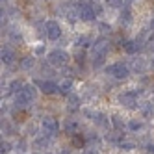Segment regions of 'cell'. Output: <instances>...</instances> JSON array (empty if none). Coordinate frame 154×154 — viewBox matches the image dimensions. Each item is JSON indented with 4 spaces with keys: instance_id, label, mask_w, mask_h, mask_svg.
<instances>
[{
    "instance_id": "cell-1",
    "label": "cell",
    "mask_w": 154,
    "mask_h": 154,
    "mask_svg": "<svg viewBox=\"0 0 154 154\" xmlns=\"http://www.w3.org/2000/svg\"><path fill=\"white\" fill-rule=\"evenodd\" d=\"M106 72L108 74H112L113 78L117 80H125L128 78V74H130V69H128V65L126 63H113V65H109V67H106Z\"/></svg>"
},
{
    "instance_id": "cell-2",
    "label": "cell",
    "mask_w": 154,
    "mask_h": 154,
    "mask_svg": "<svg viewBox=\"0 0 154 154\" xmlns=\"http://www.w3.org/2000/svg\"><path fill=\"white\" fill-rule=\"evenodd\" d=\"M41 128H43L47 137H54V136H58V132H60V123L54 117H45L43 123H41Z\"/></svg>"
},
{
    "instance_id": "cell-3",
    "label": "cell",
    "mask_w": 154,
    "mask_h": 154,
    "mask_svg": "<svg viewBox=\"0 0 154 154\" xmlns=\"http://www.w3.org/2000/svg\"><path fill=\"white\" fill-rule=\"evenodd\" d=\"M47 60H48L50 65L63 67V65H67V61H69V54L65 52V50H52V52H48Z\"/></svg>"
},
{
    "instance_id": "cell-4",
    "label": "cell",
    "mask_w": 154,
    "mask_h": 154,
    "mask_svg": "<svg viewBox=\"0 0 154 154\" xmlns=\"http://www.w3.org/2000/svg\"><path fill=\"white\" fill-rule=\"evenodd\" d=\"M76 8H78V11H80V19L84 20H95L97 13H95V9L91 6V2H76Z\"/></svg>"
},
{
    "instance_id": "cell-5",
    "label": "cell",
    "mask_w": 154,
    "mask_h": 154,
    "mask_svg": "<svg viewBox=\"0 0 154 154\" xmlns=\"http://www.w3.org/2000/svg\"><path fill=\"white\" fill-rule=\"evenodd\" d=\"M45 35H47L50 41L60 39V35H61V28H60V24L56 23V20H47V23H45Z\"/></svg>"
},
{
    "instance_id": "cell-6",
    "label": "cell",
    "mask_w": 154,
    "mask_h": 154,
    "mask_svg": "<svg viewBox=\"0 0 154 154\" xmlns=\"http://www.w3.org/2000/svg\"><path fill=\"white\" fill-rule=\"evenodd\" d=\"M119 102L125 108H136L137 106V93L136 91H125L119 95Z\"/></svg>"
},
{
    "instance_id": "cell-7",
    "label": "cell",
    "mask_w": 154,
    "mask_h": 154,
    "mask_svg": "<svg viewBox=\"0 0 154 154\" xmlns=\"http://www.w3.org/2000/svg\"><path fill=\"white\" fill-rule=\"evenodd\" d=\"M39 89L45 93V95H54V93H58L60 91V85H56L54 82H47V80H35L34 82Z\"/></svg>"
},
{
    "instance_id": "cell-8",
    "label": "cell",
    "mask_w": 154,
    "mask_h": 154,
    "mask_svg": "<svg viewBox=\"0 0 154 154\" xmlns=\"http://www.w3.org/2000/svg\"><path fill=\"white\" fill-rule=\"evenodd\" d=\"M91 54H93V56H98V54L106 56V54H108V41L106 39H97L93 48H91Z\"/></svg>"
},
{
    "instance_id": "cell-9",
    "label": "cell",
    "mask_w": 154,
    "mask_h": 154,
    "mask_svg": "<svg viewBox=\"0 0 154 154\" xmlns=\"http://www.w3.org/2000/svg\"><path fill=\"white\" fill-rule=\"evenodd\" d=\"M123 48H125L126 54H136V52H139V48H141V43H139L137 39H134V41H125V43H123Z\"/></svg>"
},
{
    "instance_id": "cell-10",
    "label": "cell",
    "mask_w": 154,
    "mask_h": 154,
    "mask_svg": "<svg viewBox=\"0 0 154 154\" xmlns=\"http://www.w3.org/2000/svg\"><path fill=\"white\" fill-rule=\"evenodd\" d=\"M0 58H2V63L9 65V63H13V60H15V52L9 47H2V54H0Z\"/></svg>"
},
{
    "instance_id": "cell-11",
    "label": "cell",
    "mask_w": 154,
    "mask_h": 154,
    "mask_svg": "<svg viewBox=\"0 0 154 154\" xmlns=\"http://www.w3.org/2000/svg\"><path fill=\"white\" fill-rule=\"evenodd\" d=\"M63 132H65V134L74 136L76 132H78V123H76V121H72V119L65 121V123H63Z\"/></svg>"
},
{
    "instance_id": "cell-12",
    "label": "cell",
    "mask_w": 154,
    "mask_h": 154,
    "mask_svg": "<svg viewBox=\"0 0 154 154\" xmlns=\"http://www.w3.org/2000/svg\"><path fill=\"white\" fill-rule=\"evenodd\" d=\"M20 93H23V95L28 98L30 102H34V100H35V97H37V89L34 87V84H32V85H24V87H23V91H20Z\"/></svg>"
},
{
    "instance_id": "cell-13",
    "label": "cell",
    "mask_w": 154,
    "mask_h": 154,
    "mask_svg": "<svg viewBox=\"0 0 154 154\" xmlns=\"http://www.w3.org/2000/svg\"><path fill=\"white\" fill-rule=\"evenodd\" d=\"M78 108H80V98L76 97V95H69V106H67V109L71 113H74V112H78Z\"/></svg>"
},
{
    "instance_id": "cell-14",
    "label": "cell",
    "mask_w": 154,
    "mask_h": 154,
    "mask_svg": "<svg viewBox=\"0 0 154 154\" xmlns=\"http://www.w3.org/2000/svg\"><path fill=\"white\" fill-rule=\"evenodd\" d=\"M132 23V11L125 6L123 8V13H121V24H125V26H128Z\"/></svg>"
},
{
    "instance_id": "cell-15",
    "label": "cell",
    "mask_w": 154,
    "mask_h": 154,
    "mask_svg": "<svg viewBox=\"0 0 154 154\" xmlns=\"http://www.w3.org/2000/svg\"><path fill=\"white\" fill-rule=\"evenodd\" d=\"M71 87H72V80H71V78H65V80L60 84V93H61V95H69Z\"/></svg>"
},
{
    "instance_id": "cell-16",
    "label": "cell",
    "mask_w": 154,
    "mask_h": 154,
    "mask_svg": "<svg viewBox=\"0 0 154 154\" xmlns=\"http://www.w3.org/2000/svg\"><path fill=\"white\" fill-rule=\"evenodd\" d=\"M93 117H95V123H97L98 126H102V128H108V126H109V121H108L106 115H102V113H95Z\"/></svg>"
},
{
    "instance_id": "cell-17",
    "label": "cell",
    "mask_w": 154,
    "mask_h": 154,
    "mask_svg": "<svg viewBox=\"0 0 154 154\" xmlns=\"http://www.w3.org/2000/svg\"><path fill=\"white\" fill-rule=\"evenodd\" d=\"M74 45L80 47V48H84V47H87V45H91V37H89V35H80V37H76Z\"/></svg>"
},
{
    "instance_id": "cell-18",
    "label": "cell",
    "mask_w": 154,
    "mask_h": 154,
    "mask_svg": "<svg viewBox=\"0 0 154 154\" xmlns=\"http://www.w3.org/2000/svg\"><path fill=\"white\" fill-rule=\"evenodd\" d=\"M23 82H19V80H13L11 84H9V87H8V93H20L23 91Z\"/></svg>"
},
{
    "instance_id": "cell-19",
    "label": "cell",
    "mask_w": 154,
    "mask_h": 154,
    "mask_svg": "<svg viewBox=\"0 0 154 154\" xmlns=\"http://www.w3.org/2000/svg\"><path fill=\"white\" fill-rule=\"evenodd\" d=\"M71 143H72V147L74 149H84L85 147V139L82 137V136H72V139H71Z\"/></svg>"
},
{
    "instance_id": "cell-20",
    "label": "cell",
    "mask_w": 154,
    "mask_h": 154,
    "mask_svg": "<svg viewBox=\"0 0 154 154\" xmlns=\"http://www.w3.org/2000/svg\"><path fill=\"white\" fill-rule=\"evenodd\" d=\"M34 63H35V60H34V58H32V56H26V58L20 60V67H23L24 71H28V69L34 67Z\"/></svg>"
},
{
    "instance_id": "cell-21",
    "label": "cell",
    "mask_w": 154,
    "mask_h": 154,
    "mask_svg": "<svg viewBox=\"0 0 154 154\" xmlns=\"http://www.w3.org/2000/svg\"><path fill=\"white\" fill-rule=\"evenodd\" d=\"M104 60H106V56H102V54H98V56H93V60H91L93 67H100V65H104Z\"/></svg>"
},
{
    "instance_id": "cell-22",
    "label": "cell",
    "mask_w": 154,
    "mask_h": 154,
    "mask_svg": "<svg viewBox=\"0 0 154 154\" xmlns=\"http://www.w3.org/2000/svg\"><path fill=\"white\" fill-rule=\"evenodd\" d=\"M128 128H130L132 132H137V130L143 128V125H141V121H130V123H128Z\"/></svg>"
},
{
    "instance_id": "cell-23",
    "label": "cell",
    "mask_w": 154,
    "mask_h": 154,
    "mask_svg": "<svg viewBox=\"0 0 154 154\" xmlns=\"http://www.w3.org/2000/svg\"><path fill=\"white\" fill-rule=\"evenodd\" d=\"M34 145L39 147V149H41V147H47V145H48V137H47V136H45V137H37V139L34 141Z\"/></svg>"
},
{
    "instance_id": "cell-24",
    "label": "cell",
    "mask_w": 154,
    "mask_h": 154,
    "mask_svg": "<svg viewBox=\"0 0 154 154\" xmlns=\"http://www.w3.org/2000/svg\"><path fill=\"white\" fill-rule=\"evenodd\" d=\"M112 123H113V126H115L117 130H123V121H121L119 115H113V117H112Z\"/></svg>"
},
{
    "instance_id": "cell-25",
    "label": "cell",
    "mask_w": 154,
    "mask_h": 154,
    "mask_svg": "<svg viewBox=\"0 0 154 154\" xmlns=\"http://www.w3.org/2000/svg\"><path fill=\"white\" fill-rule=\"evenodd\" d=\"M134 69H136L137 72H143V71H145V61H143V60L137 61V60H136V61H134Z\"/></svg>"
},
{
    "instance_id": "cell-26",
    "label": "cell",
    "mask_w": 154,
    "mask_h": 154,
    "mask_svg": "<svg viewBox=\"0 0 154 154\" xmlns=\"http://www.w3.org/2000/svg\"><path fill=\"white\" fill-rule=\"evenodd\" d=\"M84 58H85L84 50H76V54H74V60H76V63H84Z\"/></svg>"
},
{
    "instance_id": "cell-27",
    "label": "cell",
    "mask_w": 154,
    "mask_h": 154,
    "mask_svg": "<svg viewBox=\"0 0 154 154\" xmlns=\"http://www.w3.org/2000/svg\"><path fill=\"white\" fill-rule=\"evenodd\" d=\"M9 150H11V145H9L8 141H2V147H0V152H2V154H8Z\"/></svg>"
},
{
    "instance_id": "cell-28",
    "label": "cell",
    "mask_w": 154,
    "mask_h": 154,
    "mask_svg": "<svg viewBox=\"0 0 154 154\" xmlns=\"http://www.w3.org/2000/svg\"><path fill=\"white\" fill-rule=\"evenodd\" d=\"M119 145H121V149H125V150H132V149H134V143H130V141H121Z\"/></svg>"
},
{
    "instance_id": "cell-29",
    "label": "cell",
    "mask_w": 154,
    "mask_h": 154,
    "mask_svg": "<svg viewBox=\"0 0 154 154\" xmlns=\"http://www.w3.org/2000/svg\"><path fill=\"white\" fill-rule=\"evenodd\" d=\"M98 30H100L102 34H109L112 28H109V24H106V23H100V24H98Z\"/></svg>"
},
{
    "instance_id": "cell-30",
    "label": "cell",
    "mask_w": 154,
    "mask_h": 154,
    "mask_svg": "<svg viewBox=\"0 0 154 154\" xmlns=\"http://www.w3.org/2000/svg\"><path fill=\"white\" fill-rule=\"evenodd\" d=\"M9 37H11V41H20V34H17V32H9Z\"/></svg>"
},
{
    "instance_id": "cell-31",
    "label": "cell",
    "mask_w": 154,
    "mask_h": 154,
    "mask_svg": "<svg viewBox=\"0 0 154 154\" xmlns=\"http://www.w3.org/2000/svg\"><path fill=\"white\" fill-rule=\"evenodd\" d=\"M143 113H145V115H150V113H152V104H149V106L143 108Z\"/></svg>"
},
{
    "instance_id": "cell-32",
    "label": "cell",
    "mask_w": 154,
    "mask_h": 154,
    "mask_svg": "<svg viewBox=\"0 0 154 154\" xmlns=\"http://www.w3.org/2000/svg\"><path fill=\"white\" fill-rule=\"evenodd\" d=\"M35 54H37V56H43V54H45V47H43V45H39V47L35 48Z\"/></svg>"
},
{
    "instance_id": "cell-33",
    "label": "cell",
    "mask_w": 154,
    "mask_h": 154,
    "mask_svg": "<svg viewBox=\"0 0 154 154\" xmlns=\"http://www.w3.org/2000/svg\"><path fill=\"white\" fill-rule=\"evenodd\" d=\"M24 147H26V145H24V141H19V145H17V150H19V152H23V150H24Z\"/></svg>"
},
{
    "instance_id": "cell-34",
    "label": "cell",
    "mask_w": 154,
    "mask_h": 154,
    "mask_svg": "<svg viewBox=\"0 0 154 154\" xmlns=\"http://www.w3.org/2000/svg\"><path fill=\"white\" fill-rule=\"evenodd\" d=\"M147 150H149L150 154H154V145H149V147H147Z\"/></svg>"
},
{
    "instance_id": "cell-35",
    "label": "cell",
    "mask_w": 154,
    "mask_h": 154,
    "mask_svg": "<svg viewBox=\"0 0 154 154\" xmlns=\"http://www.w3.org/2000/svg\"><path fill=\"white\" fill-rule=\"evenodd\" d=\"M85 154H97V152H95V150H87Z\"/></svg>"
},
{
    "instance_id": "cell-36",
    "label": "cell",
    "mask_w": 154,
    "mask_h": 154,
    "mask_svg": "<svg viewBox=\"0 0 154 154\" xmlns=\"http://www.w3.org/2000/svg\"><path fill=\"white\" fill-rule=\"evenodd\" d=\"M150 28H152V30H154V20H150Z\"/></svg>"
}]
</instances>
